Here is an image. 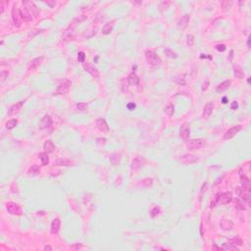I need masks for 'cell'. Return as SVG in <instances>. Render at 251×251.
<instances>
[{"mask_svg": "<svg viewBox=\"0 0 251 251\" xmlns=\"http://www.w3.org/2000/svg\"><path fill=\"white\" fill-rule=\"evenodd\" d=\"M22 4H23L22 9H20L22 20L24 21L33 20V18L37 13V7L31 1H23Z\"/></svg>", "mask_w": 251, "mask_h": 251, "instance_id": "obj_1", "label": "cell"}, {"mask_svg": "<svg viewBox=\"0 0 251 251\" xmlns=\"http://www.w3.org/2000/svg\"><path fill=\"white\" fill-rule=\"evenodd\" d=\"M232 200V192H225L220 194L219 196H217L216 200L213 203L214 205H212V207H214L215 205H227Z\"/></svg>", "mask_w": 251, "mask_h": 251, "instance_id": "obj_2", "label": "cell"}, {"mask_svg": "<svg viewBox=\"0 0 251 251\" xmlns=\"http://www.w3.org/2000/svg\"><path fill=\"white\" fill-rule=\"evenodd\" d=\"M145 58H146V61L152 66H159L162 63L161 58L157 54H155L153 51H150V50L145 51Z\"/></svg>", "mask_w": 251, "mask_h": 251, "instance_id": "obj_3", "label": "cell"}, {"mask_svg": "<svg viewBox=\"0 0 251 251\" xmlns=\"http://www.w3.org/2000/svg\"><path fill=\"white\" fill-rule=\"evenodd\" d=\"M71 86H72V83L69 80H65L64 82L61 83L59 84V86L57 87V89L54 92V95H62V94H66L70 91Z\"/></svg>", "mask_w": 251, "mask_h": 251, "instance_id": "obj_4", "label": "cell"}, {"mask_svg": "<svg viewBox=\"0 0 251 251\" xmlns=\"http://www.w3.org/2000/svg\"><path fill=\"white\" fill-rule=\"evenodd\" d=\"M12 21H13V24L15 27L19 28L21 26V24H22V17H21V13H20V9L18 8L17 6V3L13 5V8H12Z\"/></svg>", "mask_w": 251, "mask_h": 251, "instance_id": "obj_5", "label": "cell"}, {"mask_svg": "<svg viewBox=\"0 0 251 251\" xmlns=\"http://www.w3.org/2000/svg\"><path fill=\"white\" fill-rule=\"evenodd\" d=\"M204 144H205L204 139H190L187 141L186 147H187V149H189V150H196V149H199V148L204 146Z\"/></svg>", "mask_w": 251, "mask_h": 251, "instance_id": "obj_6", "label": "cell"}, {"mask_svg": "<svg viewBox=\"0 0 251 251\" xmlns=\"http://www.w3.org/2000/svg\"><path fill=\"white\" fill-rule=\"evenodd\" d=\"M6 209L10 214L15 215V216H20V215H22V213H23L22 208H21L18 204L14 203V202H7L6 203Z\"/></svg>", "mask_w": 251, "mask_h": 251, "instance_id": "obj_7", "label": "cell"}, {"mask_svg": "<svg viewBox=\"0 0 251 251\" xmlns=\"http://www.w3.org/2000/svg\"><path fill=\"white\" fill-rule=\"evenodd\" d=\"M241 129H242L241 125H238V126L232 127V128H231L229 130H228L227 132H226V133L224 134V139H232V137L235 136L236 134H238L240 132V130H241Z\"/></svg>", "mask_w": 251, "mask_h": 251, "instance_id": "obj_8", "label": "cell"}, {"mask_svg": "<svg viewBox=\"0 0 251 251\" xmlns=\"http://www.w3.org/2000/svg\"><path fill=\"white\" fill-rule=\"evenodd\" d=\"M199 159L197 158L196 156H194V155L191 154H185V155H182V156L179 158V161H181V163L185 164V165H190V164H195L198 162Z\"/></svg>", "mask_w": 251, "mask_h": 251, "instance_id": "obj_9", "label": "cell"}, {"mask_svg": "<svg viewBox=\"0 0 251 251\" xmlns=\"http://www.w3.org/2000/svg\"><path fill=\"white\" fill-rule=\"evenodd\" d=\"M145 163V160H144L143 157H136L133 160V163H132V170L133 171H137V170H139L141 167L143 166V164Z\"/></svg>", "mask_w": 251, "mask_h": 251, "instance_id": "obj_10", "label": "cell"}, {"mask_svg": "<svg viewBox=\"0 0 251 251\" xmlns=\"http://www.w3.org/2000/svg\"><path fill=\"white\" fill-rule=\"evenodd\" d=\"M51 126H52V118L49 115H45L39 123V129L40 130L48 129Z\"/></svg>", "mask_w": 251, "mask_h": 251, "instance_id": "obj_11", "label": "cell"}, {"mask_svg": "<svg viewBox=\"0 0 251 251\" xmlns=\"http://www.w3.org/2000/svg\"><path fill=\"white\" fill-rule=\"evenodd\" d=\"M43 56H40V57H37V58H34L29 63V66H28V69H29L30 71H34L35 70L36 68H38V67L40 66V64L42 63V61H43Z\"/></svg>", "mask_w": 251, "mask_h": 251, "instance_id": "obj_12", "label": "cell"}, {"mask_svg": "<svg viewBox=\"0 0 251 251\" xmlns=\"http://www.w3.org/2000/svg\"><path fill=\"white\" fill-rule=\"evenodd\" d=\"M25 102H26V100H24V101H19V102H17L16 104L12 105L11 107H10L9 111H8V116H12V115L17 114V113L19 112V111L21 110V109H22V107H23V105H24Z\"/></svg>", "mask_w": 251, "mask_h": 251, "instance_id": "obj_13", "label": "cell"}, {"mask_svg": "<svg viewBox=\"0 0 251 251\" xmlns=\"http://www.w3.org/2000/svg\"><path fill=\"white\" fill-rule=\"evenodd\" d=\"M96 126H97L98 130L102 133H108L109 132V126H108L107 122L105 121V119H103V118L97 119Z\"/></svg>", "mask_w": 251, "mask_h": 251, "instance_id": "obj_14", "label": "cell"}, {"mask_svg": "<svg viewBox=\"0 0 251 251\" xmlns=\"http://www.w3.org/2000/svg\"><path fill=\"white\" fill-rule=\"evenodd\" d=\"M190 136V129L189 126L187 124H183V125L181 127V130H179V136L182 137V139H188V137Z\"/></svg>", "mask_w": 251, "mask_h": 251, "instance_id": "obj_15", "label": "cell"}, {"mask_svg": "<svg viewBox=\"0 0 251 251\" xmlns=\"http://www.w3.org/2000/svg\"><path fill=\"white\" fill-rule=\"evenodd\" d=\"M83 69L86 70V72L89 73L92 77H96V79L99 77V71L95 68L93 65H91V64H84L83 65Z\"/></svg>", "mask_w": 251, "mask_h": 251, "instance_id": "obj_16", "label": "cell"}, {"mask_svg": "<svg viewBox=\"0 0 251 251\" xmlns=\"http://www.w3.org/2000/svg\"><path fill=\"white\" fill-rule=\"evenodd\" d=\"M213 109H214V103H212V102H208V103L204 106V110L202 113V117L204 119H207L209 118L212 112H213Z\"/></svg>", "mask_w": 251, "mask_h": 251, "instance_id": "obj_17", "label": "cell"}, {"mask_svg": "<svg viewBox=\"0 0 251 251\" xmlns=\"http://www.w3.org/2000/svg\"><path fill=\"white\" fill-rule=\"evenodd\" d=\"M60 225H61V221H60V219L56 218V219H54V220L52 221L51 227H50V232H51L52 235L58 234L59 229H60Z\"/></svg>", "mask_w": 251, "mask_h": 251, "instance_id": "obj_18", "label": "cell"}, {"mask_svg": "<svg viewBox=\"0 0 251 251\" xmlns=\"http://www.w3.org/2000/svg\"><path fill=\"white\" fill-rule=\"evenodd\" d=\"M116 20H113L111 22H108L104 25L103 29H102V34L107 35V34H110L113 31V28H114V25H115Z\"/></svg>", "mask_w": 251, "mask_h": 251, "instance_id": "obj_19", "label": "cell"}, {"mask_svg": "<svg viewBox=\"0 0 251 251\" xmlns=\"http://www.w3.org/2000/svg\"><path fill=\"white\" fill-rule=\"evenodd\" d=\"M189 15H185V16H182L181 19H179V21L178 22V28L179 29H181V30H185V28L187 27V25H188L189 23Z\"/></svg>", "mask_w": 251, "mask_h": 251, "instance_id": "obj_20", "label": "cell"}, {"mask_svg": "<svg viewBox=\"0 0 251 251\" xmlns=\"http://www.w3.org/2000/svg\"><path fill=\"white\" fill-rule=\"evenodd\" d=\"M139 77H137V75L136 73H130L129 77H128V83L130 84V86H139Z\"/></svg>", "mask_w": 251, "mask_h": 251, "instance_id": "obj_21", "label": "cell"}, {"mask_svg": "<svg viewBox=\"0 0 251 251\" xmlns=\"http://www.w3.org/2000/svg\"><path fill=\"white\" fill-rule=\"evenodd\" d=\"M221 227L225 231H229V229L234 228V223L231 220H229V219H223L221 221Z\"/></svg>", "mask_w": 251, "mask_h": 251, "instance_id": "obj_22", "label": "cell"}, {"mask_svg": "<svg viewBox=\"0 0 251 251\" xmlns=\"http://www.w3.org/2000/svg\"><path fill=\"white\" fill-rule=\"evenodd\" d=\"M43 149H44V152H46L47 154L53 153V151L55 149V145L53 144L51 140H47V141H45L43 144Z\"/></svg>", "mask_w": 251, "mask_h": 251, "instance_id": "obj_23", "label": "cell"}, {"mask_svg": "<svg viewBox=\"0 0 251 251\" xmlns=\"http://www.w3.org/2000/svg\"><path fill=\"white\" fill-rule=\"evenodd\" d=\"M234 73H235V76L238 77V79L241 80L244 77V73H243V70L241 69V67L238 66V65H235L234 66Z\"/></svg>", "mask_w": 251, "mask_h": 251, "instance_id": "obj_24", "label": "cell"}, {"mask_svg": "<svg viewBox=\"0 0 251 251\" xmlns=\"http://www.w3.org/2000/svg\"><path fill=\"white\" fill-rule=\"evenodd\" d=\"M229 86H231V82H229V80H225V82H223L222 83L219 84L216 88V90L218 92H223V91H225L226 89H228Z\"/></svg>", "mask_w": 251, "mask_h": 251, "instance_id": "obj_25", "label": "cell"}, {"mask_svg": "<svg viewBox=\"0 0 251 251\" xmlns=\"http://www.w3.org/2000/svg\"><path fill=\"white\" fill-rule=\"evenodd\" d=\"M38 157H39V159L41 160V165L42 166L48 165L49 157H48V154L46 153V152H41V153H39V155H38Z\"/></svg>", "mask_w": 251, "mask_h": 251, "instance_id": "obj_26", "label": "cell"}, {"mask_svg": "<svg viewBox=\"0 0 251 251\" xmlns=\"http://www.w3.org/2000/svg\"><path fill=\"white\" fill-rule=\"evenodd\" d=\"M28 173H29L30 176L34 177V176H36V175L39 174V173H40V169H39V167H38L37 165H31V167H30Z\"/></svg>", "mask_w": 251, "mask_h": 251, "instance_id": "obj_27", "label": "cell"}, {"mask_svg": "<svg viewBox=\"0 0 251 251\" xmlns=\"http://www.w3.org/2000/svg\"><path fill=\"white\" fill-rule=\"evenodd\" d=\"M4 65L1 66V70H0V79H1V83H3L4 80L8 77L9 76V71L8 69H4Z\"/></svg>", "mask_w": 251, "mask_h": 251, "instance_id": "obj_28", "label": "cell"}, {"mask_svg": "<svg viewBox=\"0 0 251 251\" xmlns=\"http://www.w3.org/2000/svg\"><path fill=\"white\" fill-rule=\"evenodd\" d=\"M164 112H165V114H167L168 116H170V117H171V116H173V115H174V113H175V107H174V105H173V104L167 105V106H166Z\"/></svg>", "mask_w": 251, "mask_h": 251, "instance_id": "obj_29", "label": "cell"}, {"mask_svg": "<svg viewBox=\"0 0 251 251\" xmlns=\"http://www.w3.org/2000/svg\"><path fill=\"white\" fill-rule=\"evenodd\" d=\"M174 82L177 83L178 84H181V86H185V84H186L185 79L183 77V76H181V75L176 76L175 79H174Z\"/></svg>", "mask_w": 251, "mask_h": 251, "instance_id": "obj_30", "label": "cell"}, {"mask_svg": "<svg viewBox=\"0 0 251 251\" xmlns=\"http://www.w3.org/2000/svg\"><path fill=\"white\" fill-rule=\"evenodd\" d=\"M165 54L168 56V57L170 58H172V59H176V58H178V54L175 52V51H173L172 49H170V48H166L165 50Z\"/></svg>", "mask_w": 251, "mask_h": 251, "instance_id": "obj_31", "label": "cell"}, {"mask_svg": "<svg viewBox=\"0 0 251 251\" xmlns=\"http://www.w3.org/2000/svg\"><path fill=\"white\" fill-rule=\"evenodd\" d=\"M17 124H18V121L16 119L10 120V121H8L6 123V129L7 130H13L17 126Z\"/></svg>", "mask_w": 251, "mask_h": 251, "instance_id": "obj_32", "label": "cell"}, {"mask_svg": "<svg viewBox=\"0 0 251 251\" xmlns=\"http://www.w3.org/2000/svg\"><path fill=\"white\" fill-rule=\"evenodd\" d=\"M223 249H225V250H238V248L236 247L235 245H232V244H229V243H225L224 245H223L222 247Z\"/></svg>", "mask_w": 251, "mask_h": 251, "instance_id": "obj_33", "label": "cell"}, {"mask_svg": "<svg viewBox=\"0 0 251 251\" xmlns=\"http://www.w3.org/2000/svg\"><path fill=\"white\" fill-rule=\"evenodd\" d=\"M56 165L57 166H71V162L67 160H63V159H59L56 161Z\"/></svg>", "mask_w": 251, "mask_h": 251, "instance_id": "obj_34", "label": "cell"}, {"mask_svg": "<svg viewBox=\"0 0 251 251\" xmlns=\"http://www.w3.org/2000/svg\"><path fill=\"white\" fill-rule=\"evenodd\" d=\"M186 44L188 45V46H192V45L194 44V36L192 34H188L187 35V37H186Z\"/></svg>", "mask_w": 251, "mask_h": 251, "instance_id": "obj_35", "label": "cell"}, {"mask_svg": "<svg viewBox=\"0 0 251 251\" xmlns=\"http://www.w3.org/2000/svg\"><path fill=\"white\" fill-rule=\"evenodd\" d=\"M77 61H79L80 63H83L84 61H86V54H84V52L80 51V52L77 53Z\"/></svg>", "mask_w": 251, "mask_h": 251, "instance_id": "obj_36", "label": "cell"}, {"mask_svg": "<svg viewBox=\"0 0 251 251\" xmlns=\"http://www.w3.org/2000/svg\"><path fill=\"white\" fill-rule=\"evenodd\" d=\"M77 108L79 109L80 111H86L87 109V104L84 103V102H80V103H77Z\"/></svg>", "mask_w": 251, "mask_h": 251, "instance_id": "obj_37", "label": "cell"}, {"mask_svg": "<svg viewBox=\"0 0 251 251\" xmlns=\"http://www.w3.org/2000/svg\"><path fill=\"white\" fill-rule=\"evenodd\" d=\"M141 183H142V185H144V186L149 187V186L152 185V183H153V179H144Z\"/></svg>", "mask_w": 251, "mask_h": 251, "instance_id": "obj_38", "label": "cell"}, {"mask_svg": "<svg viewBox=\"0 0 251 251\" xmlns=\"http://www.w3.org/2000/svg\"><path fill=\"white\" fill-rule=\"evenodd\" d=\"M159 212H160V207H158V206L154 207L153 209H152L151 213H150L151 217H152V218H154L155 216H156V215H158V214H159Z\"/></svg>", "mask_w": 251, "mask_h": 251, "instance_id": "obj_39", "label": "cell"}, {"mask_svg": "<svg viewBox=\"0 0 251 251\" xmlns=\"http://www.w3.org/2000/svg\"><path fill=\"white\" fill-rule=\"evenodd\" d=\"M216 49L218 51H220V52H224V51H226V45L225 44H218L217 46H216Z\"/></svg>", "mask_w": 251, "mask_h": 251, "instance_id": "obj_40", "label": "cell"}, {"mask_svg": "<svg viewBox=\"0 0 251 251\" xmlns=\"http://www.w3.org/2000/svg\"><path fill=\"white\" fill-rule=\"evenodd\" d=\"M231 109L232 110H238V103L236 101H234L231 105Z\"/></svg>", "mask_w": 251, "mask_h": 251, "instance_id": "obj_41", "label": "cell"}, {"mask_svg": "<svg viewBox=\"0 0 251 251\" xmlns=\"http://www.w3.org/2000/svg\"><path fill=\"white\" fill-rule=\"evenodd\" d=\"M96 142L97 144H99V145H104V144L106 143V139H96Z\"/></svg>", "mask_w": 251, "mask_h": 251, "instance_id": "obj_42", "label": "cell"}, {"mask_svg": "<svg viewBox=\"0 0 251 251\" xmlns=\"http://www.w3.org/2000/svg\"><path fill=\"white\" fill-rule=\"evenodd\" d=\"M136 105L134 104V103H129L128 105H127V108H128L130 111L134 110V109H136Z\"/></svg>", "mask_w": 251, "mask_h": 251, "instance_id": "obj_43", "label": "cell"}, {"mask_svg": "<svg viewBox=\"0 0 251 251\" xmlns=\"http://www.w3.org/2000/svg\"><path fill=\"white\" fill-rule=\"evenodd\" d=\"M208 86H209V80H206V82H205V84L203 83V86H202V90L204 91V90H206L207 88H208Z\"/></svg>", "mask_w": 251, "mask_h": 251, "instance_id": "obj_44", "label": "cell"}, {"mask_svg": "<svg viewBox=\"0 0 251 251\" xmlns=\"http://www.w3.org/2000/svg\"><path fill=\"white\" fill-rule=\"evenodd\" d=\"M45 3H46V4H48L49 6H50V7H51V8H52V7H53V6H55V4H56V2H55V1H53V2H49V1H45Z\"/></svg>", "mask_w": 251, "mask_h": 251, "instance_id": "obj_45", "label": "cell"}, {"mask_svg": "<svg viewBox=\"0 0 251 251\" xmlns=\"http://www.w3.org/2000/svg\"><path fill=\"white\" fill-rule=\"evenodd\" d=\"M250 42H251V35H249L248 38H247V46H248V48H250V47H251Z\"/></svg>", "mask_w": 251, "mask_h": 251, "instance_id": "obj_46", "label": "cell"}, {"mask_svg": "<svg viewBox=\"0 0 251 251\" xmlns=\"http://www.w3.org/2000/svg\"><path fill=\"white\" fill-rule=\"evenodd\" d=\"M222 103H223V104H227V103H228V98L226 97V96L222 98Z\"/></svg>", "mask_w": 251, "mask_h": 251, "instance_id": "obj_47", "label": "cell"}, {"mask_svg": "<svg viewBox=\"0 0 251 251\" xmlns=\"http://www.w3.org/2000/svg\"><path fill=\"white\" fill-rule=\"evenodd\" d=\"M207 57L209 58V59H212L211 56H206L205 54H201V56H200V58H207Z\"/></svg>", "mask_w": 251, "mask_h": 251, "instance_id": "obj_48", "label": "cell"}, {"mask_svg": "<svg viewBox=\"0 0 251 251\" xmlns=\"http://www.w3.org/2000/svg\"><path fill=\"white\" fill-rule=\"evenodd\" d=\"M43 249H44V250H52V247L49 246V245H47V246H45Z\"/></svg>", "mask_w": 251, "mask_h": 251, "instance_id": "obj_49", "label": "cell"}]
</instances>
